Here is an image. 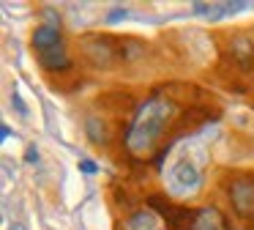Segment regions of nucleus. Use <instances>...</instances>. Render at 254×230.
Segmentation results:
<instances>
[{"label":"nucleus","mask_w":254,"mask_h":230,"mask_svg":"<svg viewBox=\"0 0 254 230\" xmlns=\"http://www.w3.org/2000/svg\"><path fill=\"white\" fill-rule=\"evenodd\" d=\"M227 195H230V203L238 217H246V219L254 217V175H238V178H232Z\"/></svg>","instance_id":"nucleus-3"},{"label":"nucleus","mask_w":254,"mask_h":230,"mask_svg":"<svg viewBox=\"0 0 254 230\" xmlns=\"http://www.w3.org/2000/svg\"><path fill=\"white\" fill-rule=\"evenodd\" d=\"M85 129H88V137L96 145H104L107 142V129H104V123H101V118H93V115H90V118L85 120Z\"/></svg>","instance_id":"nucleus-10"},{"label":"nucleus","mask_w":254,"mask_h":230,"mask_svg":"<svg viewBox=\"0 0 254 230\" xmlns=\"http://www.w3.org/2000/svg\"><path fill=\"white\" fill-rule=\"evenodd\" d=\"M199 184H202V173H199V167L194 162L178 159V162L170 167V189L175 192V195H181V197L197 195Z\"/></svg>","instance_id":"nucleus-2"},{"label":"nucleus","mask_w":254,"mask_h":230,"mask_svg":"<svg viewBox=\"0 0 254 230\" xmlns=\"http://www.w3.org/2000/svg\"><path fill=\"white\" fill-rule=\"evenodd\" d=\"M33 49L36 52H44V49H52V47H61L63 44V36H61V27L58 25H39L33 30Z\"/></svg>","instance_id":"nucleus-6"},{"label":"nucleus","mask_w":254,"mask_h":230,"mask_svg":"<svg viewBox=\"0 0 254 230\" xmlns=\"http://www.w3.org/2000/svg\"><path fill=\"white\" fill-rule=\"evenodd\" d=\"M126 228L128 230H159V222H156L153 211H137V214H131Z\"/></svg>","instance_id":"nucleus-9"},{"label":"nucleus","mask_w":254,"mask_h":230,"mask_svg":"<svg viewBox=\"0 0 254 230\" xmlns=\"http://www.w3.org/2000/svg\"><path fill=\"white\" fill-rule=\"evenodd\" d=\"M11 107H14V110H17V113H19V115H28V107H25V102H22V96H19V93H17V91H14V93H11Z\"/></svg>","instance_id":"nucleus-11"},{"label":"nucleus","mask_w":254,"mask_h":230,"mask_svg":"<svg viewBox=\"0 0 254 230\" xmlns=\"http://www.w3.org/2000/svg\"><path fill=\"white\" fill-rule=\"evenodd\" d=\"M25 162H30V164L39 162V151H36V145H28V148H25Z\"/></svg>","instance_id":"nucleus-12"},{"label":"nucleus","mask_w":254,"mask_h":230,"mask_svg":"<svg viewBox=\"0 0 254 230\" xmlns=\"http://www.w3.org/2000/svg\"><path fill=\"white\" fill-rule=\"evenodd\" d=\"M175 115H178V110H175V102H172V99H167V96L145 99L137 107V113H134L131 123H128V129H126L128 153H134V156L150 153L159 145L161 137H164V131L170 129Z\"/></svg>","instance_id":"nucleus-1"},{"label":"nucleus","mask_w":254,"mask_h":230,"mask_svg":"<svg viewBox=\"0 0 254 230\" xmlns=\"http://www.w3.org/2000/svg\"><path fill=\"white\" fill-rule=\"evenodd\" d=\"M39 63L44 66L47 71H66L71 69V58H68L66 47H52V49H44V52H39Z\"/></svg>","instance_id":"nucleus-7"},{"label":"nucleus","mask_w":254,"mask_h":230,"mask_svg":"<svg viewBox=\"0 0 254 230\" xmlns=\"http://www.w3.org/2000/svg\"><path fill=\"white\" fill-rule=\"evenodd\" d=\"M0 137H3V140H8V137H11V129H8V126H3V129H0Z\"/></svg>","instance_id":"nucleus-15"},{"label":"nucleus","mask_w":254,"mask_h":230,"mask_svg":"<svg viewBox=\"0 0 254 230\" xmlns=\"http://www.w3.org/2000/svg\"><path fill=\"white\" fill-rule=\"evenodd\" d=\"M82 49L90 63L101 66V69H110L115 63V55H121V52H115V41L110 36H88L82 41Z\"/></svg>","instance_id":"nucleus-4"},{"label":"nucleus","mask_w":254,"mask_h":230,"mask_svg":"<svg viewBox=\"0 0 254 230\" xmlns=\"http://www.w3.org/2000/svg\"><path fill=\"white\" fill-rule=\"evenodd\" d=\"M189 230H230V222L216 206H202L194 211Z\"/></svg>","instance_id":"nucleus-5"},{"label":"nucleus","mask_w":254,"mask_h":230,"mask_svg":"<svg viewBox=\"0 0 254 230\" xmlns=\"http://www.w3.org/2000/svg\"><path fill=\"white\" fill-rule=\"evenodd\" d=\"M123 16H126V11H123V8H118V11H112V14L107 16V22H118V19H123Z\"/></svg>","instance_id":"nucleus-14"},{"label":"nucleus","mask_w":254,"mask_h":230,"mask_svg":"<svg viewBox=\"0 0 254 230\" xmlns=\"http://www.w3.org/2000/svg\"><path fill=\"white\" fill-rule=\"evenodd\" d=\"M79 170H82V173H88V175H93L99 167H96V164L90 162V159H82V162H79Z\"/></svg>","instance_id":"nucleus-13"},{"label":"nucleus","mask_w":254,"mask_h":230,"mask_svg":"<svg viewBox=\"0 0 254 230\" xmlns=\"http://www.w3.org/2000/svg\"><path fill=\"white\" fill-rule=\"evenodd\" d=\"M8 230H28V228H25L22 222H14V225H11V228H8Z\"/></svg>","instance_id":"nucleus-16"},{"label":"nucleus","mask_w":254,"mask_h":230,"mask_svg":"<svg viewBox=\"0 0 254 230\" xmlns=\"http://www.w3.org/2000/svg\"><path fill=\"white\" fill-rule=\"evenodd\" d=\"M230 55H232V60H235L241 69H252V66H254V41H252V38H246V36L232 38Z\"/></svg>","instance_id":"nucleus-8"}]
</instances>
